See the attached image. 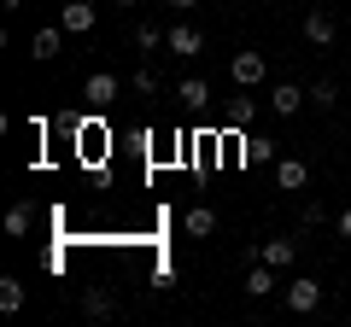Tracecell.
<instances>
[{
    "label": "cell",
    "mask_w": 351,
    "mask_h": 327,
    "mask_svg": "<svg viewBox=\"0 0 351 327\" xmlns=\"http://www.w3.org/2000/svg\"><path fill=\"white\" fill-rule=\"evenodd\" d=\"M304 94H311V105H316V112H328V105L339 100V88H334V82H328V76H322V82H311V88H304Z\"/></svg>",
    "instance_id": "cell-19"
},
{
    "label": "cell",
    "mask_w": 351,
    "mask_h": 327,
    "mask_svg": "<svg viewBox=\"0 0 351 327\" xmlns=\"http://www.w3.org/2000/svg\"><path fill=\"white\" fill-rule=\"evenodd\" d=\"M304 181H311V164L304 158H276V187L281 193H304Z\"/></svg>",
    "instance_id": "cell-9"
},
{
    "label": "cell",
    "mask_w": 351,
    "mask_h": 327,
    "mask_svg": "<svg viewBox=\"0 0 351 327\" xmlns=\"http://www.w3.org/2000/svg\"><path fill=\"white\" fill-rule=\"evenodd\" d=\"M223 123L228 129H252V123H258V100H228L223 105Z\"/></svg>",
    "instance_id": "cell-14"
},
{
    "label": "cell",
    "mask_w": 351,
    "mask_h": 327,
    "mask_svg": "<svg viewBox=\"0 0 351 327\" xmlns=\"http://www.w3.org/2000/svg\"><path fill=\"white\" fill-rule=\"evenodd\" d=\"M135 94H158V70H152V64L135 70Z\"/></svg>",
    "instance_id": "cell-22"
},
{
    "label": "cell",
    "mask_w": 351,
    "mask_h": 327,
    "mask_svg": "<svg viewBox=\"0 0 351 327\" xmlns=\"http://www.w3.org/2000/svg\"><path fill=\"white\" fill-rule=\"evenodd\" d=\"M0 6H6V12H18V6H24V0H0Z\"/></svg>",
    "instance_id": "cell-24"
},
{
    "label": "cell",
    "mask_w": 351,
    "mask_h": 327,
    "mask_svg": "<svg viewBox=\"0 0 351 327\" xmlns=\"http://www.w3.org/2000/svg\"><path fill=\"white\" fill-rule=\"evenodd\" d=\"M246 164H252V170H263V164H276V140L252 135V140H246Z\"/></svg>",
    "instance_id": "cell-16"
},
{
    "label": "cell",
    "mask_w": 351,
    "mask_h": 327,
    "mask_svg": "<svg viewBox=\"0 0 351 327\" xmlns=\"http://www.w3.org/2000/svg\"><path fill=\"white\" fill-rule=\"evenodd\" d=\"M117 94H123V82H117L112 70H94V76H88V82H82V100L94 105V112H106V105H112Z\"/></svg>",
    "instance_id": "cell-2"
},
{
    "label": "cell",
    "mask_w": 351,
    "mask_h": 327,
    "mask_svg": "<svg viewBox=\"0 0 351 327\" xmlns=\"http://www.w3.org/2000/svg\"><path fill=\"white\" fill-rule=\"evenodd\" d=\"M59 24H64V36H88V29L100 24V12H94L88 0H64V6H59Z\"/></svg>",
    "instance_id": "cell-6"
},
{
    "label": "cell",
    "mask_w": 351,
    "mask_h": 327,
    "mask_svg": "<svg viewBox=\"0 0 351 327\" xmlns=\"http://www.w3.org/2000/svg\"><path fill=\"white\" fill-rule=\"evenodd\" d=\"M228 76H234V82H240V88H258V82H263V76H269V59H263V53H234V59H228Z\"/></svg>",
    "instance_id": "cell-1"
},
{
    "label": "cell",
    "mask_w": 351,
    "mask_h": 327,
    "mask_svg": "<svg viewBox=\"0 0 351 327\" xmlns=\"http://www.w3.org/2000/svg\"><path fill=\"white\" fill-rule=\"evenodd\" d=\"M135 47H141V53H158V47H164V29H158V24H141V29H135Z\"/></svg>",
    "instance_id": "cell-20"
},
{
    "label": "cell",
    "mask_w": 351,
    "mask_h": 327,
    "mask_svg": "<svg viewBox=\"0 0 351 327\" xmlns=\"http://www.w3.org/2000/svg\"><path fill=\"white\" fill-rule=\"evenodd\" d=\"M170 6H199V0H170Z\"/></svg>",
    "instance_id": "cell-25"
},
{
    "label": "cell",
    "mask_w": 351,
    "mask_h": 327,
    "mask_svg": "<svg viewBox=\"0 0 351 327\" xmlns=\"http://www.w3.org/2000/svg\"><path fill=\"white\" fill-rule=\"evenodd\" d=\"M258 263L293 269V263H299V239H263V246H258Z\"/></svg>",
    "instance_id": "cell-10"
},
{
    "label": "cell",
    "mask_w": 351,
    "mask_h": 327,
    "mask_svg": "<svg viewBox=\"0 0 351 327\" xmlns=\"http://www.w3.org/2000/svg\"><path fill=\"white\" fill-rule=\"evenodd\" d=\"M176 105H182V112H205V105H211V82H205V76H182V82H176Z\"/></svg>",
    "instance_id": "cell-7"
},
{
    "label": "cell",
    "mask_w": 351,
    "mask_h": 327,
    "mask_svg": "<svg viewBox=\"0 0 351 327\" xmlns=\"http://www.w3.org/2000/svg\"><path fill=\"white\" fill-rule=\"evenodd\" d=\"M29 228H36V199H18L12 211H6V234H12V239H24Z\"/></svg>",
    "instance_id": "cell-12"
},
{
    "label": "cell",
    "mask_w": 351,
    "mask_h": 327,
    "mask_svg": "<svg viewBox=\"0 0 351 327\" xmlns=\"http://www.w3.org/2000/svg\"><path fill=\"white\" fill-rule=\"evenodd\" d=\"M287 310H293V315H311V310H322V287H316L311 275L287 280Z\"/></svg>",
    "instance_id": "cell-5"
},
{
    "label": "cell",
    "mask_w": 351,
    "mask_h": 327,
    "mask_svg": "<svg viewBox=\"0 0 351 327\" xmlns=\"http://www.w3.org/2000/svg\"><path fill=\"white\" fill-rule=\"evenodd\" d=\"M346 170H351V152H346Z\"/></svg>",
    "instance_id": "cell-26"
},
{
    "label": "cell",
    "mask_w": 351,
    "mask_h": 327,
    "mask_svg": "<svg viewBox=\"0 0 351 327\" xmlns=\"http://www.w3.org/2000/svg\"><path fill=\"white\" fill-rule=\"evenodd\" d=\"M299 222H304V228H322V222H328V205H322V199H311V205L299 211Z\"/></svg>",
    "instance_id": "cell-21"
},
{
    "label": "cell",
    "mask_w": 351,
    "mask_h": 327,
    "mask_svg": "<svg viewBox=\"0 0 351 327\" xmlns=\"http://www.w3.org/2000/svg\"><path fill=\"white\" fill-rule=\"evenodd\" d=\"M59 36H64V24H47V29H36L29 53H36V59H59Z\"/></svg>",
    "instance_id": "cell-15"
},
{
    "label": "cell",
    "mask_w": 351,
    "mask_h": 327,
    "mask_svg": "<svg viewBox=\"0 0 351 327\" xmlns=\"http://www.w3.org/2000/svg\"><path fill=\"white\" fill-rule=\"evenodd\" d=\"M0 310H6V315H18V310H24V280H12V275L0 280Z\"/></svg>",
    "instance_id": "cell-17"
},
{
    "label": "cell",
    "mask_w": 351,
    "mask_h": 327,
    "mask_svg": "<svg viewBox=\"0 0 351 327\" xmlns=\"http://www.w3.org/2000/svg\"><path fill=\"white\" fill-rule=\"evenodd\" d=\"M164 47H170L176 59H199V53H205V36H199L193 24H170V29H164Z\"/></svg>",
    "instance_id": "cell-3"
},
{
    "label": "cell",
    "mask_w": 351,
    "mask_h": 327,
    "mask_svg": "<svg viewBox=\"0 0 351 327\" xmlns=\"http://www.w3.org/2000/svg\"><path fill=\"white\" fill-rule=\"evenodd\" d=\"M182 228H188L193 239H205V234H217V211H211V205H193V211L182 216Z\"/></svg>",
    "instance_id": "cell-13"
},
{
    "label": "cell",
    "mask_w": 351,
    "mask_h": 327,
    "mask_svg": "<svg viewBox=\"0 0 351 327\" xmlns=\"http://www.w3.org/2000/svg\"><path fill=\"white\" fill-rule=\"evenodd\" d=\"M82 310L94 315V322H106V315H112V292H100V287H88V292H82Z\"/></svg>",
    "instance_id": "cell-18"
},
{
    "label": "cell",
    "mask_w": 351,
    "mask_h": 327,
    "mask_svg": "<svg viewBox=\"0 0 351 327\" xmlns=\"http://www.w3.org/2000/svg\"><path fill=\"white\" fill-rule=\"evenodd\" d=\"M304 105H311V94H304L299 82H276V88H269V112L276 117H299Z\"/></svg>",
    "instance_id": "cell-4"
},
{
    "label": "cell",
    "mask_w": 351,
    "mask_h": 327,
    "mask_svg": "<svg viewBox=\"0 0 351 327\" xmlns=\"http://www.w3.org/2000/svg\"><path fill=\"white\" fill-rule=\"evenodd\" d=\"M339 234L351 239V205H346V211H339Z\"/></svg>",
    "instance_id": "cell-23"
},
{
    "label": "cell",
    "mask_w": 351,
    "mask_h": 327,
    "mask_svg": "<svg viewBox=\"0 0 351 327\" xmlns=\"http://www.w3.org/2000/svg\"><path fill=\"white\" fill-rule=\"evenodd\" d=\"M304 41H311L316 53H322V47H334V12H328V6L304 12Z\"/></svg>",
    "instance_id": "cell-8"
},
{
    "label": "cell",
    "mask_w": 351,
    "mask_h": 327,
    "mask_svg": "<svg viewBox=\"0 0 351 327\" xmlns=\"http://www.w3.org/2000/svg\"><path fill=\"white\" fill-rule=\"evenodd\" d=\"M276 275H281V269H269V263H252V275L240 280V287H246V298H269V292H276Z\"/></svg>",
    "instance_id": "cell-11"
}]
</instances>
